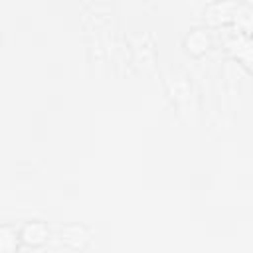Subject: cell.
Wrapping results in <instances>:
<instances>
[{"label":"cell","instance_id":"cell-3","mask_svg":"<svg viewBox=\"0 0 253 253\" xmlns=\"http://www.w3.org/2000/svg\"><path fill=\"white\" fill-rule=\"evenodd\" d=\"M186 45H188V49H190L192 53H202V51H206L208 45H210V38H208L206 30H192V32L188 34V38H186Z\"/></svg>","mask_w":253,"mask_h":253},{"label":"cell","instance_id":"cell-2","mask_svg":"<svg viewBox=\"0 0 253 253\" xmlns=\"http://www.w3.org/2000/svg\"><path fill=\"white\" fill-rule=\"evenodd\" d=\"M20 239L24 243H28V245H40V243H43L47 239V227H45V223H42V221H30V223H26L22 227V231H20Z\"/></svg>","mask_w":253,"mask_h":253},{"label":"cell","instance_id":"cell-1","mask_svg":"<svg viewBox=\"0 0 253 253\" xmlns=\"http://www.w3.org/2000/svg\"><path fill=\"white\" fill-rule=\"evenodd\" d=\"M59 235H61V241L73 249H83L91 241V231L83 223H67L59 229Z\"/></svg>","mask_w":253,"mask_h":253},{"label":"cell","instance_id":"cell-4","mask_svg":"<svg viewBox=\"0 0 253 253\" xmlns=\"http://www.w3.org/2000/svg\"><path fill=\"white\" fill-rule=\"evenodd\" d=\"M20 241V233L12 227H0V253H14Z\"/></svg>","mask_w":253,"mask_h":253}]
</instances>
